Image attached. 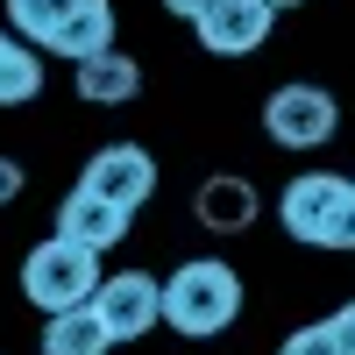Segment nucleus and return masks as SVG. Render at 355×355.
<instances>
[{
    "instance_id": "nucleus-18",
    "label": "nucleus",
    "mask_w": 355,
    "mask_h": 355,
    "mask_svg": "<svg viewBox=\"0 0 355 355\" xmlns=\"http://www.w3.org/2000/svg\"><path fill=\"white\" fill-rule=\"evenodd\" d=\"M15 43H21V36H0V57H8V50H15Z\"/></svg>"
},
{
    "instance_id": "nucleus-20",
    "label": "nucleus",
    "mask_w": 355,
    "mask_h": 355,
    "mask_svg": "<svg viewBox=\"0 0 355 355\" xmlns=\"http://www.w3.org/2000/svg\"><path fill=\"white\" fill-rule=\"evenodd\" d=\"M348 306H355V299H348Z\"/></svg>"
},
{
    "instance_id": "nucleus-6",
    "label": "nucleus",
    "mask_w": 355,
    "mask_h": 355,
    "mask_svg": "<svg viewBox=\"0 0 355 355\" xmlns=\"http://www.w3.org/2000/svg\"><path fill=\"white\" fill-rule=\"evenodd\" d=\"M93 313L107 320L114 341H142L150 327H164V277H150V270H114L93 291Z\"/></svg>"
},
{
    "instance_id": "nucleus-13",
    "label": "nucleus",
    "mask_w": 355,
    "mask_h": 355,
    "mask_svg": "<svg viewBox=\"0 0 355 355\" xmlns=\"http://www.w3.org/2000/svg\"><path fill=\"white\" fill-rule=\"evenodd\" d=\"M284 355H355V306L327 313V320H313V327H299L284 341Z\"/></svg>"
},
{
    "instance_id": "nucleus-15",
    "label": "nucleus",
    "mask_w": 355,
    "mask_h": 355,
    "mask_svg": "<svg viewBox=\"0 0 355 355\" xmlns=\"http://www.w3.org/2000/svg\"><path fill=\"white\" fill-rule=\"evenodd\" d=\"M8 199H21V164L0 157V206H8Z\"/></svg>"
},
{
    "instance_id": "nucleus-7",
    "label": "nucleus",
    "mask_w": 355,
    "mask_h": 355,
    "mask_svg": "<svg viewBox=\"0 0 355 355\" xmlns=\"http://www.w3.org/2000/svg\"><path fill=\"white\" fill-rule=\"evenodd\" d=\"M78 185L85 192H100V199H114V206H135L157 192V157L142 150V142H107V150H93L85 157V171H78Z\"/></svg>"
},
{
    "instance_id": "nucleus-9",
    "label": "nucleus",
    "mask_w": 355,
    "mask_h": 355,
    "mask_svg": "<svg viewBox=\"0 0 355 355\" xmlns=\"http://www.w3.org/2000/svg\"><path fill=\"white\" fill-rule=\"evenodd\" d=\"M128 206H114V199H100V192H85V185H71L64 192V206H57V234H71V242H85V249H114L128 234Z\"/></svg>"
},
{
    "instance_id": "nucleus-5",
    "label": "nucleus",
    "mask_w": 355,
    "mask_h": 355,
    "mask_svg": "<svg viewBox=\"0 0 355 355\" xmlns=\"http://www.w3.org/2000/svg\"><path fill=\"white\" fill-rule=\"evenodd\" d=\"M263 128H270L277 150H320V142L341 128V107H334L327 85L291 78V85H277V93L263 100Z\"/></svg>"
},
{
    "instance_id": "nucleus-17",
    "label": "nucleus",
    "mask_w": 355,
    "mask_h": 355,
    "mask_svg": "<svg viewBox=\"0 0 355 355\" xmlns=\"http://www.w3.org/2000/svg\"><path fill=\"white\" fill-rule=\"evenodd\" d=\"M263 8H270V15H277V8H299V0H263Z\"/></svg>"
},
{
    "instance_id": "nucleus-10",
    "label": "nucleus",
    "mask_w": 355,
    "mask_h": 355,
    "mask_svg": "<svg viewBox=\"0 0 355 355\" xmlns=\"http://www.w3.org/2000/svg\"><path fill=\"white\" fill-rule=\"evenodd\" d=\"M199 227L206 234H242V227H256V214H263V199H256V185H249V178H206V185H199Z\"/></svg>"
},
{
    "instance_id": "nucleus-1",
    "label": "nucleus",
    "mask_w": 355,
    "mask_h": 355,
    "mask_svg": "<svg viewBox=\"0 0 355 355\" xmlns=\"http://www.w3.org/2000/svg\"><path fill=\"white\" fill-rule=\"evenodd\" d=\"M8 21L28 50L71 57V64L114 50V0H8Z\"/></svg>"
},
{
    "instance_id": "nucleus-2",
    "label": "nucleus",
    "mask_w": 355,
    "mask_h": 355,
    "mask_svg": "<svg viewBox=\"0 0 355 355\" xmlns=\"http://www.w3.org/2000/svg\"><path fill=\"white\" fill-rule=\"evenodd\" d=\"M234 313H242V277L227 270L214 256H192L178 263L171 284H164V327L185 334V341H214L234 327Z\"/></svg>"
},
{
    "instance_id": "nucleus-4",
    "label": "nucleus",
    "mask_w": 355,
    "mask_h": 355,
    "mask_svg": "<svg viewBox=\"0 0 355 355\" xmlns=\"http://www.w3.org/2000/svg\"><path fill=\"white\" fill-rule=\"evenodd\" d=\"M100 249H85L71 242V234H50V242L28 249L21 263V291H28V306H43V313H64V306H93V291H100Z\"/></svg>"
},
{
    "instance_id": "nucleus-8",
    "label": "nucleus",
    "mask_w": 355,
    "mask_h": 355,
    "mask_svg": "<svg viewBox=\"0 0 355 355\" xmlns=\"http://www.w3.org/2000/svg\"><path fill=\"white\" fill-rule=\"evenodd\" d=\"M192 28H199L206 57H249V50H263V36H270V8H263V0H214Z\"/></svg>"
},
{
    "instance_id": "nucleus-3",
    "label": "nucleus",
    "mask_w": 355,
    "mask_h": 355,
    "mask_svg": "<svg viewBox=\"0 0 355 355\" xmlns=\"http://www.w3.org/2000/svg\"><path fill=\"white\" fill-rule=\"evenodd\" d=\"M284 234H299L306 249H355V185L334 171H299L277 199Z\"/></svg>"
},
{
    "instance_id": "nucleus-12",
    "label": "nucleus",
    "mask_w": 355,
    "mask_h": 355,
    "mask_svg": "<svg viewBox=\"0 0 355 355\" xmlns=\"http://www.w3.org/2000/svg\"><path fill=\"white\" fill-rule=\"evenodd\" d=\"M114 334L93 306H64V313H43V355H107Z\"/></svg>"
},
{
    "instance_id": "nucleus-14",
    "label": "nucleus",
    "mask_w": 355,
    "mask_h": 355,
    "mask_svg": "<svg viewBox=\"0 0 355 355\" xmlns=\"http://www.w3.org/2000/svg\"><path fill=\"white\" fill-rule=\"evenodd\" d=\"M36 93H43V57L28 43H15L8 57H0V107H28Z\"/></svg>"
},
{
    "instance_id": "nucleus-19",
    "label": "nucleus",
    "mask_w": 355,
    "mask_h": 355,
    "mask_svg": "<svg viewBox=\"0 0 355 355\" xmlns=\"http://www.w3.org/2000/svg\"><path fill=\"white\" fill-rule=\"evenodd\" d=\"M348 185H355V178H348Z\"/></svg>"
},
{
    "instance_id": "nucleus-16",
    "label": "nucleus",
    "mask_w": 355,
    "mask_h": 355,
    "mask_svg": "<svg viewBox=\"0 0 355 355\" xmlns=\"http://www.w3.org/2000/svg\"><path fill=\"white\" fill-rule=\"evenodd\" d=\"M164 8H171V15H185V21H199L206 8H214V0H164Z\"/></svg>"
},
{
    "instance_id": "nucleus-11",
    "label": "nucleus",
    "mask_w": 355,
    "mask_h": 355,
    "mask_svg": "<svg viewBox=\"0 0 355 355\" xmlns=\"http://www.w3.org/2000/svg\"><path fill=\"white\" fill-rule=\"evenodd\" d=\"M142 93V64L121 50H100V57H85L78 64V100H93V107H128Z\"/></svg>"
}]
</instances>
